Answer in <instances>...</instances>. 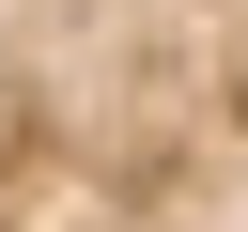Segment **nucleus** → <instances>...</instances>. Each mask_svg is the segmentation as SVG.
I'll return each instance as SVG.
<instances>
[{"instance_id":"f257e3e1","label":"nucleus","mask_w":248,"mask_h":232,"mask_svg":"<svg viewBox=\"0 0 248 232\" xmlns=\"http://www.w3.org/2000/svg\"><path fill=\"white\" fill-rule=\"evenodd\" d=\"M0 232H248V0H0Z\"/></svg>"}]
</instances>
